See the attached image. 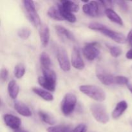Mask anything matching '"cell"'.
Listing matches in <instances>:
<instances>
[{
    "instance_id": "cell-23",
    "label": "cell",
    "mask_w": 132,
    "mask_h": 132,
    "mask_svg": "<svg viewBox=\"0 0 132 132\" xmlns=\"http://www.w3.org/2000/svg\"><path fill=\"white\" fill-rule=\"evenodd\" d=\"M39 61L42 68H50V65H51V59L47 53H41L40 54Z\"/></svg>"
},
{
    "instance_id": "cell-24",
    "label": "cell",
    "mask_w": 132,
    "mask_h": 132,
    "mask_svg": "<svg viewBox=\"0 0 132 132\" xmlns=\"http://www.w3.org/2000/svg\"><path fill=\"white\" fill-rule=\"evenodd\" d=\"M39 117L41 119V120L45 123L48 124L50 125H54L55 124V120L49 113L43 112V111H39Z\"/></svg>"
},
{
    "instance_id": "cell-26",
    "label": "cell",
    "mask_w": 132,
    "mask_h": 132,
    "mask_svg": "<svg viewBox=\"0 0 132 132\" xmlns=\"http://www.w3.org/2000/svg\"><path fill=\"white\" fill-rule=\"evenodd\" d=\"M14 73L16 78L20 79L23 77V76L25 73V67H24V64H23L22 63L17 64L14 68Z\"/></svg>"
},
{
    "instance_id": "cell-7",
    "label": "cell",
    "mask_w": 132,
    "mask_h": 132,
    "mask_svg": "<svg viewBox=\"0 0 132 132\" xmlns=\"http://www.w3.org/2000/svg\"><path fill=\"white\" fill-rule=\"evenodd\" d=\"M101 32L104 35H105V36H106L107 37H110L111 39H112L115 42L117 43L124 44L127 41V39H126V37H125L123 34L112 30L108 28L107 27Z\"/></svg>"
},
{
    "instance_id": "cell-37",
    "label": "cell",
    "mask_w": 132,
    "mask_h": 132,
    "mask_svg": "<svg viewBox=\"0 0 132 132\" xmlns=\"http://www.w3.org/2000/svg\"><path fill=\"white\" fill-rule=\"evenodd\" d=\"M126 57L128 59H132V49H130L126 54Z\"/></svg>"
},
{
    "instance_id": "cell-11",
    "label": "cell",
    "mask_w": 132,
    "mask_h": 132,
    "mask_svg": "<svg viewBox=\"0 0 132 132\" xmlns=\"http://www.w3.org/2000/svg\"><path fill=\"white\" fill-rule=\"evenodd\" d=\"M39 34L41 45L43 47H46L48 45L50 37V29H49L48 27L46 24H41L39 28Z\"/></svg>"
},
{
    "instance_id": "cell-39",
    "label": "cell",
    "mask_w": 132,
    "mask_h": 132,
    "mask_svg": "<svg viewBox=\"0 0 132 132\" xmlns=\"http://www.w3.org/2000/svg\"><path fill=\"white\" fill-rule=\"evenodd\" d=\"M15 132H27V131L24 130H22V129H19V130H15Z\"/></svg>"
},
{
    "instance_id": "cell-10",
    "label": "cell",
    "mask_w": 132,
    "mask_h": 132,
    "mask_svg": "<svg viewBox=\"0 0 132 132\" xmlns=\"http://www.w3.org/2000/svg\"><path fill=\"white\" fill-rule=\"evenodd\" d=\"M5 125L13 130H19L21 121L19 117L11 114H5L3 117Z\"/></svg>"
},
{
    "instance_id": "cell-30",
    "label": "cell",
    "mask_w": 132,
    "mask_h": 132,
    "mask_svg": "<svg viewBox=\"0 0 132 132\" xmlns=\"http://www.w3.org/2000/svg\"><path fill=\"white\" fill-rule=\"evenodd\" d=\"M88 28L94 30H97L101 32L102 30L106 28L105 25L99 23H91L88 24Z\"/></svg>"
},
{
    "instance_id": "cell-13",
    "label": "cell",
    "mask_w": 132,
    "mask_h": 132,
    "mask_svg": "<svg viewBox=\"0 0 132 132\" xmlns=\"http://www.w3.org/2000/svg\"><path fill=\"white\" fill-rule=\"evenodd\" d=\"M128 108V103L127 102L125 101H121L119 102L116 105V108L113 110L112 112V116L113 119H118L119 117H121L125 111Z\"/></svg>"
},
{
    "instance_id": "cell-40",
    "label": "cell",
    "mask_w": 132,
    "mask_h": 132,
    "mask_svg": "<svg viewBox=\"0 0 132 132\" xmlns=\"http://www.w3.org/2000/svg\"><path fill=\"white\" fill-rule=\"evenodd\" d=\"M131 125H132V122H131Z\"/></svg>"
},
{
    "instance_id": "cell-22",
    "label": "cell",
    "mask_w": 132,
    "mask_h": 132,
    "mask_svg": "<svg viewBox=\"0 0 132 132\" xmlns=\"http://www.w3.org/2000/svg\"><path fill=\"white\" fill-rule=\"evenodd\" d=\"M47 15H48L49 18L52 19H54V20H63V18L61 15L58 7H55V6H53L49 8L47 12Z\"/></svg>"
},
{
    "instance_id": "cell-21",
    "label": "cell",
    "mask_w": 132,
    "mask_h": 132,
    "mask_svg": "<svg viewBox=\"0 0 132 132\" xmlns=\"http://www.w3.org/2000/svg\"><path fill=\"white\" fill-rule=\"evenodd\" d=\"M57 7L59 9L61 15L63 18V19H65V20L68 21L70 23H75V22H76L77 19H76V17L75 16V15L73 13L63 9L59 4L58 5Z\"/></svg>"
},
{
    "instance_id": "cell-25",
    "label": "cell",
    "mask_w": 132,
    "mask_h": 132,
    "mask_svg": "<svg viewBox=\"0 0 132 132\" xmlns=\"http://www.w3.org/2000/svg\"><path fill=\"white\" fill-rule=\"evenodd\" d=\"M43 77L50 81L56 82L57 76L55 72L50 68H42Z\"/></svg>"
},
{
    "instance_id": "cell-20",
    "label": "cell",
    "mask_w": 132,
    "mask_h": 132,
    "mask_svg": "<svg viewBox=\"0 0 132 132\" xmlns=\"http://www.w3.org/2000/svg\"><path fill=\"white\" fill-rule=\"evenodd\" d=\"M55 29L57 31L59 34L61 36H63L64 37H66L68 39L70 40V41H75V37L74 35L67 28L65 27H63L61 25H55Z\"/></svg>"
},
{
    "instance_id": "cell-19",
    "label": "cell",
    "mask_w": 132,
    "mask_h": 132,
    "mask_svg": "<svg viewBox=\"0 0 132 132\" xmlns=\"http://www.w3.org/2000/svg\"><path fill=\"white\" fill-rule=\"evenodd\" d=\"M32 91L35 94H37L38 96H39L40 97L42 98L45 101H52L54 100V96H53L52 94H50L48 92L46 91V90H43V89L34 87L32 88Z\"/></svg>"
},
{
    "instance_id": "cell-17",
    "label": "cell",
    "mask_w": 132,
    "mask_h": 132,
    "mask_svg": "<svg viewBox=\"0 0 132 132\" xmlns=\"http://www.w3.org/2000/svg\"><path fill=\"white\" fill-rule=\"evenodd\" d=\"M19 85L14 80H12L8 84V92L9 96L12 99H15L19 94Z\"/></svg>"
},
{
    "instance_id": "cell-35",
    "label": "cell",
    "mask_w": 132,
    "mask_h": 132,
    "mask_svg": "<svg viewBox=\"0 0 132 132\" xmlns=\"http://www.w3.org/2000/svg\"><path fill=\"white\" fill-rule=\"evenodd\" d=\"M99 3H101L103 6H104L105 8H106V9H111L110 6L112 5V1H100Z\"/></svg>"
},
{
    "instance_id": "cell-36",
    "label": "cell",
    "mask_w": 132,
    "mask_h": 132,
    "mask_svg": "<svg viewBox=\"0 0 132 132\" xmlns=\"http://www.w3.org/2000/svg\"><path fill=\"white\" fill-rule=\"evenodd\" d=\"M127 41L128 42L129 45L132 47V29L130 30V31L129 32V33L128 34L127 37Z\"/></svg>"
},
{
    "instance_id": "cell-18",
    "label": "cell",
    "mask_w": 132,
    "mask_h": 132,
    "mask_svg": "<svg viewBox=\"0 0 132 132\" xmlns=\"http://www.w3.org/2000/svg\"><path fill=\"white\" fill-rule=\"evenodd\" d=\"M105 14L106 15L107 18L112 21V22L117 23V24H119V25L122 26L123 25V21L122 19L113 9H106L105 10Z\"/></svg>"
},
{
    "instance_id": "cell-5",
    "label": "cell",
    "mask_w": 132,
    "mask_h": 132,
    "mask_svg": "<svg viewBox=\"0 0 132 132\" xmlns=\"http://www.w3.org/2000/svg\"><path fill=\"white\" fill-rule=\"evenodd\" d=\"M99 45L97 42L86 43L83 48V54L88 61H94L100 54V51L97 48Z\"/></svg>"
},
{
    "instance_id": "cell-14",
    "label": "cell",
    "mask_w": 132,
    "mask_h": 132,
    "mask_svg": "<svg viewBox=\"0 0 132 132\" xmlns=\"http://www.w3.org/2000/svg\"><path fill=\"white\" fill-rule=\"evenodd\" d=\"M27 14V17L29 19L30 22L33 24L34 27H39L41 26V19H40L39 14H37L36 9L26 10Z\"/></svg>"
},
{
    "instance_id": "cell-1",
    "label": "cell",
    "mask_w": 132,
    "mask_h": 132,
    "mask_svg": "<svg viewBox=\"0 0 132 132\" xmlns=\"http://www.w3.org/2000/svg\"><path fill=\"white\" fill-rule=\"evenodd\" d=\"M79 90L89 97L97 102L104 101L106 97L104 90L95 85H81L79 86Z\"/></svg>"
},
{
    "instance_id": "cell-27",
    "label": "cell",
    "mask_w": 132,
    "mask_h": 132,
    "mask_svg": "<svg viewBox=\"0 0 132 132\" xmlns=\"http://www.w3.org/2000/svg\"><path fill=\"white\" fill-rule=\"evenodd\" d=\"M47 131L48 132H72V130L69 126L59 125L49 127L47 129Z\"/></svg>"
},
{
    "instance_id": "cell-12",
    "label": "cell",
    "mask_w": 132,
    "mask_h": 132,
    "mask_svg": "<svg viewBox=\"0 0 132 132\" xmlns=\"http://www.w3.org/2000/svg\"><path fill=\"white\" fill-rule=\"evenodd\" d=\"M14 107L16 112L21 116L27 117L32 116V112L24 103L19 101H16L14 102Z\"/></svg>"
},
{
    "instance_id": "cell-33",
    "label": "cell",
    "mask_w": 132,
    "mask_h": 132,
    "mask_svg": "<svg viewBox=\"0 0 132 132\" xmlns=\"http://www.w3.org/2000/svg\"><path fill=\"white\" fill-rule=\"evenodd\" d=\"M117 4L119 6L120 9L122 10V11H127L128 10V5L127 3L125 1H116Z\"/></svg>"
},
{
    "instance_id": "cell-16",
    "label": "cell",
    "mask_w": 132,
    "mask_h": 132,
    "mask_svg": "<svg viewBox=\"0 0 132 132\" xmlns=\"http://www.w3.org/2000/svg\"><path fill=\"white\" fill-rule=\"evenodd\" d=\"M59 5L61 6V7L63 9L72 13L77 12L79 11V5L72 1H68V0L61 1Z\"/></svg>"
},
{
    "instance_id": "cell-3",
    "label": "cell",
    "mask_w": 132,
    "mask_h": 132,
    "mask_svg": "<svg viewBox=\"0 0 132 132\" xmlns=\"http://www.w3.org/2000/svg\"><path fill=\"white\" fill-rule=\"evenodd\" d=\"M77 103V97L71 93H68L64 95L61 103V111L66 116L70 115L74 110Z\"/></svg>"
},
{
    "instance_id": "cell-9",
    "label": "cell",
    "mask_w": 132,
    "mask_h": 132,
    "mask_svg": "<svg viewBox=\"0 0 132 132\" xmlns=\"http://www.w3.org/2000/svg\"><path fill=\"white\" fill-rule=\"evenodd\" d=\"M72 64L73 68L77 70L84 69L85 67V63L81 57V54L77 47H74L72 54V59H71Z\"/></svg>"
},
{
    "instance_id": "cell-28",
    "label": "cell",
    "mask_w": 132,
    "mask_h": 132,
    "mask_svg": "<svg viewBox=\"0 0 132 132\" xmlns=\"http://www.w3.org/2000/svg\"><path fill=\"white\" fill-rule=\"evenodd\" d=\"M107 47L109 48L110 54L114 57H117L122 54V50L120 47L117 46H113L110 44H106Z\"/></svg>"
},
{
    "instance_id": "cell-6",
    "label": "cell",
    "mask_w": 132,
    "mask_h": 132,
    "mask_svg": "<svg viewBox=\"0 0 132 132\" xmlns=\"http://www.w3.org/2000/svg\"><path fill=\"white\" fill-rule=\"evenodd\" d=\"M82 10L86 15L91 17H98L100 15L99 3L92 1L88 2L82 6Z\"/></svg>"
},
{
    "instance_id": "cell-8",
    "label": "cell",
    "mask_w": 132,
    "mask_h": 132,
    "mask_svg": "<svg viewBox=\"0 0 132 132\" xmlns=\"http://www.w3.org/2000/svg\"><path fill=\"white\" fill-rule=\"evenodd\" d=\"M96 76L98 79L104 85L109 86V85L115 84V80H116V76H113L110 73H107L102 68H97Z\"/></svg>"
},
{
    "instance_id": "cell-32",
    "label": "cell",
    "mask_w": 132,
    "mask_h": 132,
    "mask_svg": "<svg viewBox=\"0 0 132 132\" xmlns=\"http://www.w3.org/2000/svg\"><path fill=\"white\" fill-rule=\"evenodd\" d=\"M87 131V127L84 124H80L78 126H76L72 132H86Z\"/></svg>"
},
{
    "instance_id": "cell-34",
    "label": "cell",
    "mask_w": 132,
    "mask_h": 132,
    "mask_svg": "<svg viewBox=\"0 0 132 132\" xmlns=\"http://www.w3.org/2000/svg\"><path fill=\"white\" fill-rule=\"evenodd\" d=\"M9 76V71L6 68H2L1 71V79L3 81H6Z\"/></svg>"
},
{
    "instance_id": "cell-2",
    "label": "cell",
    "mask_w": 132,
    "mask_h": 132,
    "mask_svg": "<svg viewBox=\"0 0 132 132\" xmlns=\"http://www.w3.org/2000/svg\"><path fill=\"white\" fill-rule=\"evenodd\" d=\"M92 115L97 122L106 124L109 121V116L105 106L101 103H95L90 106Z\"/></svg>"
},
{
    "instance_id": "cell-4",
    "label": "cell",
    "mask_w": 132,
    "mask_h": 132,
    "mask_svg": "<svg viewBox=\"0 0 132 132\" xmlns=\"http://www.w3.org/2000/svg\"><path fill=\"white\" fill-rule=\"evenodd\" d=\"M57 58L61 69L64 72L70 70L71 65L67 51L63 47H59L57 50Z\"/></svg>"
},
{
    "instance_id": "cell-31",
    "label": "cell",
    "mask_w": 132,
    "mask_h": 132,
    "mask_svg": "<svg viewBox=\"0 0 132 132\" xmlns=\"http://www.w3.org/2000/svg\"><path fill=\"white\" fill-rule=\"evenodd\" d=\"M129 83V79L128 77H125V76H116V80H115V84L119 85H126Z\"/></svg>"
},
{
    "instance_id": "cell-38",
    "label": "cell",
    "mask_w": 132,
    "mask_h": 132,
    "mask_svg": "<svg viewBox=\"0 0 132 132\" xmlns=\"http://www.w3.org/2000/svg\"><path fill=\"white\" fill-rule=\"evenodd\" d=\"M126 86H127L128 88V90H130V92H131L132 94V84L128 83L127 85H126Z\"/></svg>"
},
{
    "instance_id": "cell-29",
    "label": "cell",
    "mask_w": 132,
    "mask_h": 132,
    "mask_svg": "<svg viewBox=\"0 0 132 132\" xmlns=\"http://www.w3.org/2000/svg\"><path fill=\"white\" fill-rule=\"evenodd\" d=\"M18 35L21 39L26 40L30 36V30L28 28H22L19 29L18 32Z\"/></svg>"
},
{
    "instance_id": "cell-15",
    "label": "cell",
    "mask_w": 132,
    "mask_h": 132,
    "mask_svg": "<svg viewBox=\"0 0 132 132\" xmlns=\"http://www.w3.org/2000/svg\"><path fill=\"white\" fill-rule=\"evenodd\" d=\"M37 80H38L39 85L45 89H46V90H48L50 92H54L55 90L56 82L50 81V80L45 78L43 76V77H39Z\"/></svg>"
}]
</instances>
